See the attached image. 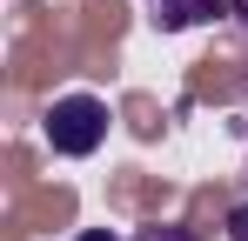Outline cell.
Masks as SVG:
<instances>
[{"label": "cell", "mask_w": 248, "mask_h": 241, "mask_svg": "<svg viewBox=\"0 0 248 241\" xmlns=\"http://www.w3.org/2000/svg\"><path fill=\"white\" fill-rule=\"evenodd\" d=\"M74 241H121V235H108V228H81Z\"/></svg>", "instance_id": "cell-5"}, {"label": "cell", "mask_w": 248, "mask_h": 241, "mask_svg": "<svg viewBox=\"0 0 248 241\" xmlns=\"http://www.w3.org/2000/svg\"><path fill=\"white\" fill-rule=\"evenodd\" d=\"M127 241H202V235H188V228H168V221H148V228H134Z\"/></svg>", "instance_id": "cell-3"}, {"label": "cell", "mask_w": 248, "mask_h": 241, "mask_svg": "<svg viewBox=\"0 0 248 241\" xmlns=\"http://www.w3.org/2000/svg\"><path fill=\"white\" fill-rule=\"evenodd\" d=\"M215 14H228V0H155L148 7V20L161 27V34H181V27H202Z\"/></svg>", "instance_id": "cell-2"}, {"label": "cell", "mask_w": 248, "mask_h": 241, "mask_svg": "<svg viewBox=\"0 0 248 241\" xmlns=\"http://www.w3.org/2000/svg\"><path fill=\"white\" fill-rule=\"evenodd\" d=\"M228 241H248V201H242V208H228Z\"/></svg>", "instance_id": "cell-4"}, {"label": "cell", "mask_w": 248, "mask_h": 241, "mask_svg": "<svg viewBox=\"0 0 248 241\" xmlns=\"http://www.w3.org/2000/svg\"><path fill=\"white\" fill-rule=\"evenodd\" d=\"M228 14H235V20H242V34H248V0H228Z\"/></svg>", "instance_id": "cell-6"}, {"label": "cell", "mask_w": 248, "mask_h": 241, "mask_svg": "<svg viewBox=\"0 0 248 241\" xmlns=\"http://www.w3.org/2000/svg\"><path fill=\"white\" fill-rule=\"evenodd\" d=\"M242 107H248V80H242Z\"/></svg>", "instance_id": "cell-7"}, {"label": "cell", "mask_w": 248, "mask_h": 241, "mask_svg": "<svg viewBox=\"0 0 248 241\" xmlns=\"http://www.w3.org/2000/svg\"><path fill=\"white\" fill-rule=\"evenodd\" d=\"M41 134H47V148H54V154L87 161L101 141H108V101H101V94H61V101L47 107Z\"/></svg>", "instance_id": "cell-1"}]
</instances>
